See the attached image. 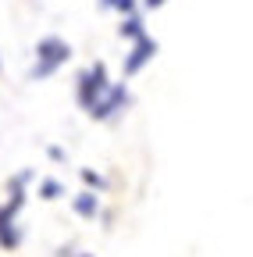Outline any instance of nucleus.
Segmentation results:
<instances>
[{
  "label": "nucleus",
  "mask_w": 253,
  "mask_h": 257,
  "mask_svg": "<svg viewBox=\"0 0 253 257\" xmlns=\"http://www.w3.org/2000/svg\"><path fill=\"white\" fill-rule=\"evenodd\" d=\"M72 61V43H65L61 36H43L36 43V61H33V68H29V79L33 82H43L50 79L61 64H68Z\"/></svg>",
  "instance_id": "obj_1"
},
{
  "label": "nucleus",
  "mask_w": 253,
  "mask_h": 257,
  "mask_svg": "<svg viewBox=\"0 0 253 257\" xmlns=\"http://www.w3.org/2000/svg\"><path fill=\"white\" fill-rule=\"evenodd\" d=\"M107 89H111L107 64H104V61H93L89 68L79 75V82H75V100H79V107H82V111H89V107L97 104Z\"/></svg>",
  "instance_id": "obj_2"
},
{
  "label": "nucleus",
  "mask_w": 253,
  "mask_h": 257,
  "mask_svg": "<svg viewBox=\"0 0 253 257\" xmlns=\"http://www.w3.org/2000/svg\"><path fill=\"white\" fill-rule=\"evenodd\" d=\"M132 104V93H129V86H125V82H111V89L100 96V100L97 104H93L86 114L89 118H97V121H114L125 107H129Z\"/></svg>",
  "instance_id": "obj_3"
},
{
  "label": "nucleus",
  "mask_w": 253,
  "mask_h": 257,
  "mask_svg": "<svg viewBox=\"0 0 253 257\" xmlns=\"http://www.w3.org/2000/svg\"><path fill=\"white\" fill-rule=\"evenodd\" d=\"M157 50H161V47H157V40H153V36H143V40H136V43H132V50L125 54V61H121V72H125V79L139 75V72L146 68V64L157 57Z\"/></svg>",
  "instance_id": "obj_4"
},
{
  "label": "nucleus",
  "mask_w": 253,
  "mask_h": 257,
  "mask_svg": "<svg viewBox=\"0 0 253 257\" xmlns=\"http://www.w3.org/2000/svg\"><path fill=\"white\" fill-rule=\"evenodd\" d=\"M118 36H121V40H129V43L143 40V36H146L143 15H125V18H121V25H118Z\"/></svg>",
  "instance_id": "obj_5"
},
{
  "label": "nucleus",
  "mask_w": 253,
  "mask_h": 257,
  "mask_svg": "<svg viewBox=\"0 0 253 257\" xmlns=\"http://www.w3.org/2000/svg\"><path fill=\"white\" fill-rule=\"evenodd\" d=\"M72 207H75L79 218H97V214H100V197L86 189V193H79V197L72 200Z\"/></svg>",
  "instance_id": "obj_6"
},
{
  "label": "nucleus",
  "mask_w": 253,
  "mask_h": 257,
  "mask_svg": "<svg viewBox=\"0 0 253 257\" xmlns=\"http://www.w3.org/2000/svg\"><path fill=\"white\" fill-rule=\"evenodd\" d=\"M61 193H65V186H61L57 179H43V182H40V197H43V200H57Z\"/></svg>",
  "instance_id": "obj_7"
},
{
  "label": "nucleus",
  "mask_w": 253,
  "mask_h": 257,
  "mask_svg": "<svg viewBox=\"0 0 253 257\" xmlns=\"http://www.w3.org/2000/svg\"><path fill=\"white\" fill-rule=\"evenodd\" d=\"M111 11H118L121 18H125V15H139V0H114Z\"/></svg>",
  "instance_id": "obj_8"
},
{
  "label": "nucleus",
  "mask_w": 253,
  "mask_h": 257,
  "mask_svg": "<svg viewBox=\"0 0 253 257\" xmlns=\"http://www.w3.org/2000/svg\"><path fill=\"white\" fill-rule=\"evenodd\" d=\"M82 182H86V186H97V189H107V179L97 175L93 168H82Z\"/></svg>",
  "instance_id": "obj_9"
},
{
  "label": "nucleus",
  "mask_w": 253,
  "mask_h": 257,
  "mask_svg": "<svg viewBox=\"0 0 253 257\" xmlns=\"http://www.w3.org/2000/svg\"><path fill=\"white\" fill-rule=\"evenodd\" d=\"M22 243V232L18 229H8V232H0V246H4V250H15Z\"/></svg>",
  "instance_id": "obj_10"
},
{
  "label": "nucleus",
  "mask_w": 253,
  "mask_h": 257,
  "mask_svg": "<svg viewBox=\"0 0 253 257\" xmlns=\"http://www.w3.org/2000/svg\"><path fill=\"white\" fill-rule=\"evenodd\" d=\"M164 4H168V0H139L143 11H157V8H164Z\"/></svg>",
  "instance_id": "obj_11"
},
{
  "label": "nucleus",
  "mask_w": 253,
  "mask_h": 257,
  "mask_svg": "<svg viewBox=\"0 0 253 257\" xmlns=\"http://www.w3.org/2000/svg\"><path fill=\"white\" fill-rule=\"evenodd\" d=\"M114 8V0H100V11H111Z\"/></svg>",
  "instance_id": "obj_12"
},
{
  "label": "nucleus",
  "mask_w": 253,
  "mask_h": 257,
  "mask_svg": "<svg viewBox=\"0 0 253 257\" xmlns=\"http://www.w3.org/2000/svg\"><path fill=\"white\" fill-rule=\"evenodd\" d=\"M82 257H89V253H82Z\"/></svg>",
  "instance_id": "obj_13"
}]
</instances>
